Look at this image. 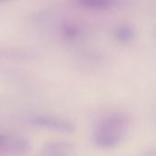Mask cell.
Listing matches in <instances>:
<instances>
[{"label":"cell","instance_id":"1","mask_svg":"<svg viewBox=\"0 0 156 156\" xmlns=\"http://www.w3.org/2000/svg\"><path fill=\"white\" fill-rule=\"evenodd\" d=\"M129 127L122 113H112L98 120L93 129V142L101 148H113L125 137Z\"/></svg>","mask_w":156,"mask_h":156},{"label":"cell","instance_id":"2","mask_svg":"<svg viewBox=\"0 0 156 156\" xmlns=\"http://www.w3.org/2000/svg\"><path fill=\"white\" fill-rule=\"evenodd\" d=\"M31 122L36 127H39L42 129H48L51 131H56L58 132L64 133H71L74 131V125L66 120L59 118H54L49 116H36L31 120Z\"/></svg>","mask_w":156,"mask_h":156},{"label":"cell","instance_id":"3","mask_svg":"<svg viewBox=\"0 0 156 156\" xmlns=\"http://www.w3.org/2000/svg\"><path fill=\"white\" fill-rule=\"evenodd\" d=\"M2 147L15 155L27 154L30 150L29 142L18 135H5Z\"/></svg>","mask_w":156,"mask_h":156},{"label":"cell","instance_id":"4","mask_svg":"<svg viewBox=\"0 0 156 156\" xmlns=\"http://www.w3.org/2000/svg\"><path fill=\"white\" fill-rule=\"evenodd\" d=\"M74 147L66 142H49L42 149V156H72Z\"/></svg>","mask_w":156,"mask_h":156},{"label":"cell","instance_id":"5","mask_svg":"<svg viewBox=\"0 0 156 156\" xmlns=\"http://www.w3.org/2000/svg\"><path fill=\"white\" fill-rule=\"evenodd\" d=\"M78 4L89 9L109 10L116 5V0H77Z\"/></svg>","mask_w":156,"mask_h":156},{"label":"cell","instance_id":"6","mask_svg":"<svg viewBox=\"0 0 156 156\" xmlns=\"http://www.w3.org/2000/svg\"><path fill=\"white\" fill-rule=\"evenodd\" d=\"M134 30L132 27L122 26L115 31V38L122 43H128L134 39Z\"/></svg>","mask_w":156,"mask_h":156},{"label":"cell","instance_id":"7","mask_svg":"<svg viewBox=\"0 0 156 156\" xmlns=\"http://www.w3.org/2000/svg\"><path fill=\"white\" fill-rule=\"evenodd\" d=\"M61 32H62V36L66 40H75L76 38H78V36L80 35V29L74 24L65 23L62 26Z\"/></svg>","mask_w":156,"mask_h":156},{"label":"cell","instance_id":"8","mask_svg":"<svg viewBox=\"0 0 156 156\" xmlns=\"http://www.w3.org/2000/svg\"><path fill=\"white\" fill-rule=\"evenodd\" d=\"M4 136L5 135H0V147L3 146V143H4Z\"/></svg>","mask_w":156,"mask_h":156},{"label":"cell","instance_id":"9","mask_svg":"<svg viewBox=\"0 0 156 156\" xmlns=\"http://www.w3.org/2000/svg\"><path fill=\"white\" fill-rule=\"evenodd\" d=\"M0 1H4V0H0Z\"/></svg>","mask_w":156,"mask_h":156}]
</instances>
